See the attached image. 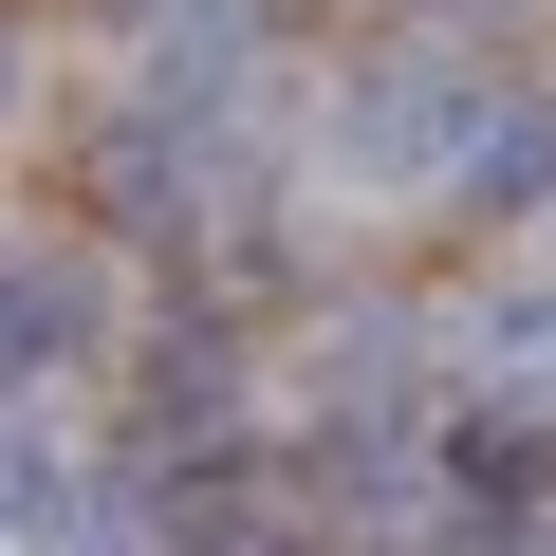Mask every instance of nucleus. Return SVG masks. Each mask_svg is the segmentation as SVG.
Segmentation results:
<instances>
[{
    "label": "nucleus",
    "mask_w": 556,
    "mask_h": 556,
    "mask_svg": "<svg viewBox=\"0 0 556 556\" xmlns=\"http://www.w3.org/2000/svg\"><path fill=\"white\" fill-rule=\"evenodd\" d=\"M75 316H93V298H75V260H0V390L56 371V353H75Z\"/></svg>",
    "instance_id": "2"
},
{
    "label": "nucleus",
    "mask_w": 556,
    "mask_h": 556,
    "mask_svg": "<svg viewBox=\"0 0 556 556\" xmlns=\"http://www.w3.org/2000/svg\"><path fill=\"white\" fill-rule=\"evenodd\" d=\"M464 112H482L464 75H427V93H353V167H445V149H464Z\"/></svg>",
    "instance_id": "1"
}]
</instances>
